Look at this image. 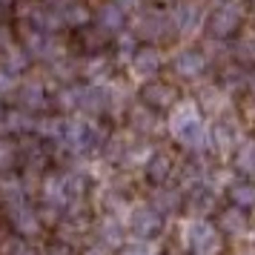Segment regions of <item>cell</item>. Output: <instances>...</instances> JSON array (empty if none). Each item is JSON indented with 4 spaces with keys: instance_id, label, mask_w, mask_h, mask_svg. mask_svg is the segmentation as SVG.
I'll return each mask as SVG.
<instances>
[{
    "instance_id": "obj_8",
    "label": "cell",
    "mask_w": 255,
    "mask_h": 255,
    "mask_svg": "<svg viewBox=\"0 0 255 255\" xmlns=\"http://www.w3.org/2000/svg\"><path fill=\"white\" fill-rule=\"evenodd\" d=\"M0 132L3 135H29L35 132V112H29L23 106H9L0 109Z\"/></svg>"
},
{
    "instance_id": "obj_4",
    "label": "cell",
    "mask_w": 255,
    "mask_h": 255,
    "mask_svg": "<svg viewBox=\"0 0 255 255\" xmlns=\"http://www.w3.org/2000/svg\"><path fill=\"white\" fill-rule=\"evenodd\" d=\"M129 230L138 235L140 241H152V238H158L163 230V212L161 209L149 207H138L132 212V218H129Z\"/></svg>"
},
{
    "instance_id": "obj_20",
    "label": "cell",
    "mask_w": 255,
    "mask_h": 255,
    "mask_svg": "<svg viewBox=\"0 0 255 255\" xmlns=\"http://www.w3.org/2000/svg\"><path fill=\"white\" fill-rule=\"evenodd\" d=\"M184 207L189 209V212H195V215H207V212H212V207H215V195L209 192L207 186L195 184L184 195Z\"/></svg>"
},
{
    "instance_id": "obj_13",
    "label": "cell",
    "mask_w": 255,
    "mask_h": 255,
    "mask_svg": "<svg viewBox=\"0 0 255 255\" xmlns=\"http://www.w3.org/2000/svg\"><path fill=\"white\" fill-rule=\"evenodd\" d=\"M209 60L207 55L201 52V49H186V52H178V58H175L172 69L175 75H181V78H186V81H192V78H201L204 72H207Z\"/></svg>"
},
{
    "instance_id": "obj_35",
    "label": "cell",
    "mask_w": 255,
    "mask_h": 255,
    "mask_svg": "<svg viewBox=\"0 0 255 255\" xmlns=\"http://www.w3.org/2000/svg\"><path fill=\"white\" fill-rule=\"evenodd\" d=\"M152 3H155V6H175L178 0H152Z\"/></svg>"
},
{
    "instance_id": "obj_14",
    "label": "cell",
    "mask_w": 255,
    "mask_h": 255,
    "mask_svg": "<svg viewBox=\"0 0 255 255\" xmlns=\"http://www.w3.org/2000/svg\"><path fill=\"white\" fill-rule=\"evenodd\" d=\"M172 129H175V138L181 140L184 146H189V149H198V146L204 143V127H201V121H198L192 112L178 115Z\"/></svg>"
},
{
    "instance_id": "obj_3",
    "label": "cell",
    "mask_w": 255,
    "mask_h": 255,
    "mask_svg": "<svg viewBox=\"0 0 255 255\" xmlns=\"http://www.w3.org/2000/svg\"><path fill=\"white\" fill-rule=\"evenodd\" d=\"M189 250H192V255H221L224 253V235L218 232V227L198 221L189 230Z\"/></svg>"
},
{
    "instance_id": "obj_31",
    "label": "cell",
    "mask_w": 255,
    "mask_h": 255,
    "mask_svg": "<svg viewBox=\"0 0 255 255\" xmlns=\"http://www.w3.org/2000/svg\"><path fill=\"white\" fill-rule=\"evenodd\" d=\"M6 255H40V253H37L32 244H26V241H14L12 247L6 250Z\"/></svg>"
},
{
    "instance_id": "obj_27",
    "label": "cell",
    "mask_w": 255,
    "mask_h": 255,
    "mask_svg": "<svg viewBox=\"0 0 255 255\" xmlns=\"http://www.w3.org/2000/svg\"><path fill=\"white\" fill-rule=\"evenodd\" d=\"M195 23H198V6H192V3H189V6H181V9H178V20H175V26H178L181 32H189Z\"/></svg>"
},
{
    "instance_id": "obj_2",
    "label": "cell",
    "mask_w": 255,
    "mask_h": 255,
    "mask_svg": "<svg viewBox=\"0 0 255 255\" xmlns=\"http://www.w3.org/2000/svg\"><path fill=\"white\" fill-rule=\"evenodd\" d=\"M175 20H169L161 12H143L135 23V35L146 43H169L175 37Z\"/></svg>"
},
{
    "instance_id": "obj_21",
    "label": "cell",
    "mask_w": 255,
    "mask_h": 255,
    "mask_svg": "<svg viewBox=\"0 0 255 255\" xmlns=\"http://www.w3.org/2000/svg\"><path fill=\"white\" fill-rule=\"evenodd\" d=\"M95 232H98V238H101V247H118V244L124 241V227H121L115 218H104L95 227Z\"/></svg>"
},
{
    "instance_id": "obj_30",
    "label": "cell",
    "mask_w": 255,
    "mask_h": 255,
    "mask_svg": "<svg viewBox=\"0 0 255 255\" xmlns=\"http://www.w3.org/2000/svg\"><path fill=\"white\" fill-rule=\"evenodd\" d=\"M43 255H75V253H72V244L69 241H60V238H58V241L49 244Z\"/></svg>"
},
{
    "instance_id": "obj_6",
    "label": "cell",
    "mask_w": 255,
    "mask_h": 255,
    "mask_svg": "<svg viewBox=\"0 0 255 255\" xmlns=\"http://www.w3.org/2000/svg\"><path fill=\"white\" fill-rule=\"evenodd\" d=\"M109 106H112V95H109V89H104V86H81L78 89V109H81L83 115L89 118H101L109 112Z\"/></svg>"
},
{
    "instance_id": "obj_29",
    "label": "cell",
    "mask_w": 255,
    "mask_h": 255,
    "mask_svg": "<svg viewBox=\"0 0 255 255\" xmlns=\"http://www.w3.org/2000/svg\"><path fill=\"white\" fill-rule=\"evenodd\" d=\"M14 86H17V75L0 69V98H3L6 92H14Z\"/></svg>"
},
{
    "instance_id": "obj_23",
    "label": "cell",
    "mask_w": 255,
    "mask_h": 255,
    "mask_svg": "<svg viewBox=\"0 0 255 255\" xmlns=\"http://www.w3.org/2000/svg\"><path fill=\"white\" fill-rule=\"evenodd\" d=\"M235 169L244 175H255V138L247 140L241 149L235 152Z\"/></svg>"
},
{
    "instance_id": "obj_28",
    "label": "cell",
    "mask_w": 255,
    "mask_h": 255,
    "mask_svg": "<svg viewBox=\"0 0 255 255\" xmlns=\"http://www.w3.org/2000/svg\"><path fill=\"white\" fill-rule=\"evenodd\" d=\"M235 58L241 60V63H255V43H253V40H244V43H238V49H235Z\"/></svg>"
},
{
    "instance_id": "obj_25",
    "label": "cell",
    "mask_w": 255,
    "mask_h": 255,
    "mask_svg": "<svg viewBox=\"0 0 255 255\" xmlns=\"http://www.w3.org/2000/svg\"><path fill=\"white\" fill-rule=\"evenodd\" d=\"M78 89L81 86H75V83H66V86H60L58 95H55V106L63 109V112H69V109H78Z\"/></svg>"
},
{
    "instance_id": "obj_18",
    "label": "cell",
    "mask_w": 255,
    "mask_h": 255,
    "mask_svg": "<svg viewBox=\"0 0 255 255\" xmlns=\"http://www.w3.org/2000/svg\"><path fill=\"white\" fill-rule=\"evenodd\" d=\"M227 198H230L232 207H238V209H244V212H250V209H255V184L250 181V178H241V181L230 184V189H227Z\"/></svg>"
},
{
    "instance_id": "obj_26",
    "label": "cell",
    "mask_w": 255,
    "mask_h": 255,
    "mask_svg": "<svg viewBox=\"0 0 255 255\" xmlns=\"http://www.w3.org/2000/svg\"><path fill=\"white\" fill-rule=\"evenodd\" d=\"M14 163H17V146L9 138H0V175L12 172Z\"/></svg>"
},
{
    "instance_id": "obj_7",
    "label": "cell",
    "mask_w": 255,
    "mask_h": 255,
    "mask_svg": "<svg viewBox=\"0 0 255 255\" xmlns=\"http://www.w3.org/2000/svg\"><path fill=\"white\" fill-rule=\"evenodd\" d=\"M175 101H178V89H175L172 83L149 81V83H143V86H140V104L152 106L155 112H163V109L175 106Z\"/></svg>"
},
{
    "instance_id": "obj_34",
    "label": "cell",
    "mask_w": 255,
    "mask_h": 255,
    "mask_svg": "<svg viewBox=\"0 0 255 255\" xmlns=\"http://www.w3.org/2000/svg\"><path fill=\"white\" fill-rule=\"evenodd\" d=\"M83 255H106V247H89V250H83Z\"/></svg>"
},
{
    "instance_id": "obj_37",
    "label": "cell",
    "mask_w": 255,
    "mask_h": 255,
    "mask_svg": "<svg viewBox=\"0 0 255 255\" xmlns=\"http://www.w3.org/2000/svg\"><path fill=\"white\" fill-rule=\"evenodd\" d=\"M3 14H6V9H3V6H0V20H3Z\"/></svg>"
},
{
    "instance_id": "obj_15",
    "label": "cell",
    "mask_w": 255,
    "mask_h": 255,
    "mask_svg": "<svg viewBox=\"0 0 255 255\" xmlns=\"http://www.w3.org/2000/svg\"><path fill=\"white\" fill-rule=\"evenodd\" d=\"M175 172V158L169 152H155L149 161H146V181L155 186H163Z\"/></svg>"
},
{
    "instance_id": "obj_17",
    "label": "cell",
    "mask_w": 255,
    "mask_h": 255,
    "mask_svg": "<svg viewBox=\"0 0 255 255\" xmlns=\"http://www.w3.org/2000/svg\"><path fill=\"white\" fill-rule=\"evenodd\" d=\"M132 69L143 75V78H152L161 72V52L155 46H143V49H135L132 55Z\"/></svg>"
},
{
    "instance_id": "obj_19",
    "label": "cell",
    "mask_w": 255,
    "mask_h": 255,
    "mask_svg": "<svg viewBox=\"0 0 255 255\" xmlns=\"http://www.w3.org/2000/svg\"><path fill=\"white\" fill-rule=\"evenodd\" d=\"M215 227H218L221 235H241L247 230V212L238 207H230V209H221L218 218H215Z\"/></svg>"
},
{
    "instance_id": "obj_33",
    "label": "cell",
    "mask_w": 255,
    "mask_h": 255,
    "mask_svg": "<svg viewBox=\"0 0 255 255\" xmlns=\"http://www.w3.org/2000/svg\"><path fill=\"white\" fill-rule=\"evenodd\" d=\"M124 255H146V247H143V244H138V247H127Z\"/></svg>"
},
{
    "instance_id": "obj_11",
    "label": "cell",
    "mask_w": 255,
    "mask_h": 255,
    "mask_svg": "<svg viewBox=\"0 0 255 255\" xmlns=\"http://www.w3.org/2000/svg\"><path fill=\"white\" fill-rule=\"evenodd\" d=\"M95 23L101 26L104 32H109V35L124 32V26H127V9H124V3L121 0H106V3H101L95 9Z\"/></svg>"
},
{
    "instance_id": "obj_24",
    "label": "cell",
    "mask_w": 255,
    "mask_h": 255,
    "mask_svg": "<svg viewBox=\"0 0 255 255\" xmlns=\"http://www.w3.org/2000/svg\"><path fill=\"white\" fill-rule=\"evenodd\" d=\"M155 209H161V212H178V209L184 207V195H178L172 189H161L158 195H155Z\"/></svg>"
},
{
    "instance_id": "obj_9",
    "label": "cell",
    "mask_w": 255,
    "mask_h": 255,
    "mask_svg": "<svg viewBox=\"0 0 255 255\" xmlns=\"http://www.w3.org/2000/svg\"><path fill=\"white\" fill-rule=\"evenodd\" d=\"M78 32H75V46L81 49L83 55H101L106 46H109V40H112V35L109 32H104L98 23H81L75 26Z\"/></svg>"
},
{
    "instance_id": "obj_10",
    "label": "cell",
    "mask_w": 255,
    "mask_h": 255,
    "mask_svg": "<svg viewBox=\"0 0 255 255\" xmlns=\"http://www.w3.org/2000/svg\"><path fill=\"white\" fill-rule=\"evenodd\" d=\"M14 104L23 106V109H29V112H40V109L49 104L46 86H43L40 81H35V78L17 83V86H14Z\"/></svg>"
},
{
    "instance_id": "obj_1",
    "label": "cell",
    "mask_w": 255,
    "mask_h": 255,
    "mask_svg": "<svg viewBox=\"0 0 255 255\" xmlns=\"http://www.w3.org/2000/svg\"><path fill=\"white\" fill-rule=\"evenodd\" d=\"M3 215L9 221L17 235H35L40 230V215H37V207L29 201V195H20V198H12L3 204Z\"/></svg>"
},
{
    "instance_id": "obj_36",
    "label": "cell",
    "mask_w": 255,
    "mask_h": 255,
    "mask_svg": "<svg viewBox=\"0 0 255 255\" xmlns=\"http://www.w3.org/2000/svg\"><path fill=\"white\" fill-rule=\"evenodd\" d=\"M0 6H3V9H12V6H14V0H0Z\"/></svg>"
},
{
    "instance_id": "obj_12",
    "label": "cell",
    "mask_w": 255,
    "mask_h": 255,
    "mask_svg": "<svg viewBox=\"0 0 255 255\" xmlns=\"http://www.w3.org/2000/svg\"><path fill=\"white\" fill-rule=\"evenodd\" d=\"M52 12L58 14L60 26H81L89 20V9H86V3L83 0H43Z\"/></svg>"
},
{
    "instance_id": "obj_16",
    "label": "cell",
    "mask_w": 255,
    "mask_h": 255,
    "mask_svg": "<svg viewBox=\"0 0 255 255\" xmlns=\"http://www.w3.org/2000/svg\"><path fill=\"white\" fill-rule=\"evenodd\" d=\"M129 127L135 129L138 135H152V132H158V112L146 104H138L129 109Z\"/></svg>"
},
{
    "instance_id": "obj_22",
    "label": "cell",
    "mask_w": 255,
    "mask_h": 255,
    "mask_svg": "<svg viewBox=\"0 0 255 255\" xmlns=\"http://www.w3.org/2000/svg\"><path fill=\"white\" fill-rule=\"evenodd\" d=\"M212 146H218L221 152L235 146V127L230 121H215V127H212Z\"/></svg>"
},
{
    "instance_id": "obj_5",
    "label": "cell",
    "mask_w": 255,
    "mask_h": 255,
    "mask_svg": "<svg viewBox=\"0 0 255 255\" xmlns=\"http://www.w3.org/2000/svg\"><path fill=\"white\" fill-rule=\"evenodd\" d=\"M238 29H241V14L230 6H221L207 17V35L215 40H230L238 35Z\"/></svg>"
},
{
    "instance_id": "obj_32",
    "label": "cell",
    "mask_w": 255,
    "mask_h": 255,
    "mask_svg": "<svg viewBox=\"0 0 255 255\" xmlns=\"http://www.w3.org/2000/svg\"><path fill=\"white\" fill-rule=\"evenodd\" d=\"M247 75H244V66H230L224 69V83H244Z\"/></svg>"
}]
</instances>
